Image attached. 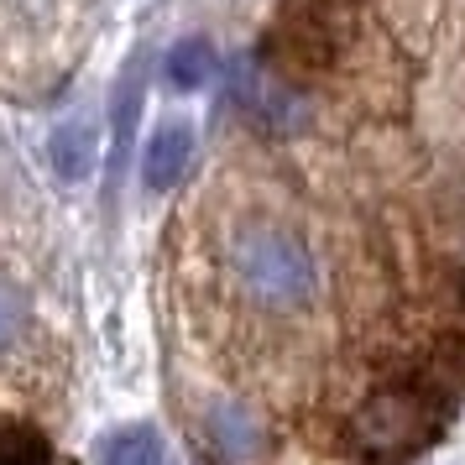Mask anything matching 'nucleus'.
<instances>
[{"instance_id":"3","label":"nucleus","mask_w":465,"mask_h":465,"mask_svg":"<svg viewBox=\"0 0 465 465\" xmlns=\"http://www.w3.org/2000/svg\"><path fill=\"white\" fill-rule=\"evenodd\" d=\"M241 110L262 131H272V136H288V131L309 126V100L288 79L267 74L262 64H241Z\"/></svg>"},{"instance_id":"9","label":"nucleus","mask_w":465,"mask_h":465,"mask_svg":"<svg viewBox=\"0 0 465 465\" xmlns=\"http://www.w3.org/2000/svg\"><path fill=\"white\" fill-rule=\"evenodd\" d=\"M210 434L214 444L231 455V460H252V455H262V423L241 408V402H220L210 413Z\"/></svg>"},{"instance_id":"1","label":"nucleus","mask_w":465,"mask_h":465,"mask_svg":"<svg viewBox=\"0 0 465 465\" xmlns=\"http://www.w3.org/2000/svg\"><path fill=\"white\" fill-rule=\"evenodd\" d=\"M444 413L450 402L434 398L429 387H381L356 408L351 419V444L361 460L371 465H398L423 455L429 444L440 440Z\"/></svg>"},{"instance_id":"10","label":"nucleus","mask_w":465,"mask_h":465,"mask_svg":"<svg viewBox=\"0 0 465 465\" xmlns=\"http://www.w3.org/2000/svg\"><path fill=\"white\" fill-rule=\"evenodd\" d=\"M0 465H53V444L37 423L5 419L0 423Z\"/></svg>"},{"instance_id":"7","label":"nucleus","mask_w":465,"mask_h":465,"mask_svg":"<svg viewBox=\"0 0 465 465\" xmlns=\"http://www.w3.org/2000/svg\"><path fill=\"white\" fill-rule=\"evenodd\" d=\"M210 74H214V43L210 37H178V43L163 53V84L178 89V94L204 89Z\"/></svg>"},{"instance_id":"6","label":"nucleus","mask_w":465,"mask_h":465,"mask_svg":"<svg viewBox=\"0 0 465 465\" xmlns=\"http://www.w3.org/2000/svg\"><path fill=\"white\" fill-rule=\"evenodd\" d=\"M100 126L74 115V121H58L53 136H47V168L58 173V183H89L94 168H100Z\"/></svg>"},{"instance_id":"2","label":"nucleus","mask_w":465,"mask_h":465,"mask_svg":"<svg viewBox=\"0 0 465 465\" xmlns=\"http://www.w3.org/2000/svg\"><path fill=\"white\" fill-rule=\"evenodd\" d=\"M231 262L241 288L267 309H298L314 298V256L282 225H246L231 241Z\"/></svg>"},{"instance_id":"8","label":"nucleus","mask_w":465,"mask_h":465,"mask_svg":"<svg viewBox=\"0 0 465 465\" xmlns=\"http://www.w3.org/2000/svg\"><path fill=\"white\" fill-rule=\"evenodd\" d=\"M94 460L100 465H163L168 450H163V434L152 423H121V429H110L100 440Z\"/></svg>"},{"instance_id":"4","label":"nucleus","mask_w":465,"mask_h":465,"mask_svg":"<svg viewBox=\"0 0 465 465\" xmlns=\"http://www.w3.org/2000/svg\"><path fill=\"white\" fill-rule=\"evenodd\" d=\"M142 105H147V47H136L126 68L115 74V94H110V173H126L131 147H136V126H142Z\"/></svg>"},{"instance_id":"5","label":"nucleus","mask_w":465,"mask_h":465,"mask_svg":"<svg viewBox=\"0 0 465 465\" xmlns=\"http://www.w3.org/2000/svg\"><path fill=\"white\" fill-rule=\"evenodd\" d=\"M193 126L189 121H163V126L147 136V147H142V183H147L152 193H168L183 183V173H189L193 163Z\"/></svg>"},{"instance_id":"11","label":"nucleus","mask_w":465,"mask_h":465,"mask_svg":"<svg viewBox=\"0 0 465 465\" xmlns=\"http://www.w3.org/2000/svg\"><path fill=\"white\" fill-rule=\"evenodd\" d=\"M22 330H26V293L0 282V345H11Z\"/></svg>"}]
</instances>
